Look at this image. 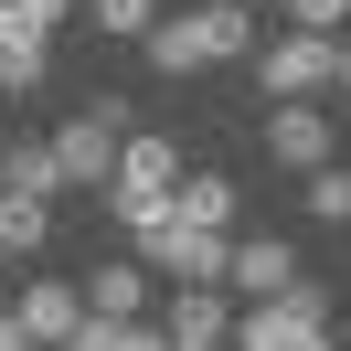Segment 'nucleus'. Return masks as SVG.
<instances>
[{
	"label": "nucleus",
	"instance_id": "nucleus-13",
	"mask_svg": "<svg viewBox=\"0 0 351 351\" xmlns=\"http://www.w3.org/2000/svg\"><path fill=\"white\" fill-rule=\"evenodd\" d=\"M0 192H22V202H53V192H64V171H53V138H32V149H0Z\"/></svg>",
	"mask_w": 351,
	"mask_h": 351
},
{
	"label": "nucleus",
	"instance_id": "nucleus-15",
	"mask_svg": "<svg viewBox=\"0 0 351 351\" xmlns=\"http://www.w3.org/2000/svg\"><path fill=\"white\" fill-rule=\"evenodd\" d=\"M86 22H96V32H117V43H138V32L160 22V0H96Z\"/></svg>",
	"mask_w": 351,
	"mask_h": 351
},
{
	"label": "nucleus",
	"instance_id": "nucleus-21",
	"mask_svg": "<svg viewBox=\"0 0 351 351\" xmlns=\"http://www.w3.org/2000/svg\"><path fill=\"white\" fill-rule=\"evenodd\" d=\"M341 86H351V32H341Z\"/></svg>",
	"mask_w": 351,
	"mask_h": 351
},
{
	"label": "nucleus",
	"instance_id": "nucleus-18",
	"mask_svg": "<svg viewBox=\"0 0 351 351\" xmlns=\"http://www.w3.org/2000/svg\"><path fill=\"white\" fill-rule=\"evenodd\" d=\"M287 22H298V32H341V22H351V0H287Z\"/></svg>",
	"mask_w": 351,
	"mask_h": 351
},
{
	"label": "nucleus",
	"instance_id": "nucleus-4",
	"mask_svg": "<svg viewBox=\"0 0 351 351\" xmlns=\"http://www.w3.org/2000/svg\"><path fill=\"white\" fill-rule=\"evenodd\" d=\"M256 86L287 96V107L330 96V86H341V32H287V43H266V53H256Z\"/></svg>",
	"mask_w": 351,
	"mask_h": 351
},
{
	"label": "nucleus",
	"instance_id": "nucleus-3",
	"mask_svg": "<svg viewBox=\"0 0 351 351\" xmlns=\"http://www.w3.org/2000/svg\"><path fill=\"white\" fill-rule=\"evenodd\" d=\"M223 351H330V287H287V298H266V308H245L234 319V341Z\"/></svg>",
	"mask_w": 351,
	"mask_h": 351
},
{
	"label": "nucleus",
	"instance_id": "nucleus-1",
	"mask_svg": "<svg viewBox=\"0 0 351 351\" xmlns=\"http://www.w3.org/2000/svg\"><path fill=\"white\" fill-rule=\"evenodd\" d=\"M138 53H149L160 75H202V64H234V53H256V11H245V0H202V11H160V22L138 32Z\"/></svg>",
	"mask_w": 351,
	"mask_h": 351
},
{
	"label": "nucleus",
	"instance_id": "nucleus-19",
	"mask_svg": "<svg viewBox=\"0 0 351 351\" xmlns=\"http://www.w3.org/2000/svg\"><path fill=\"white\" fill-rule=\"evenodd\" d=\"M0 351H32V341H22V319H11V308H0Z\"/></svg>",
	"mask_w": 351,
	"mask_h": 351
},
{
	"label": "nucleus",
	"instance_id": "nucleus-20",
	"mask_svg": "<svg viewBox=\"0 0 351 351\" xmlns=\"http://www.w3.org/2000/svg\"><path fill=\"white\" fill-rule=\"evenodd\" d=\"M64 351H107V330H96V319H86V330H75V341H64Z\"/></svg>",
	"mask_w": 351,
	"mask_h": 351
},
{
	"label": "nucleus",
	"instance_id": "nucleus-11",
	"mask_svg": "<svg viewBox=\"0 0 351 351\" xmlns=\"http://www.w3.org/2000/svg\"><path fill=\"white\" fill-rule=\"evenodd\" d=\"M234 341V308L213 287H171V351H223Z\"/></svg>",
	"mask_w": 351,
	"mask_h": 351
},
{
	"label": "nucleus",
	"instance_id": "nucleus-9",
	"mask_svg": "<svg viewBox=\"0 0 351 351\" xmlns=\"http://www.w3.org/2000/svg\"><path fill=\"white\" fill-rule=\"evenodd\" d=\"M266 160H277V171H330V160H341L330 149V117L319 107H277L266 117Z\"/></svg>",
	"mask_w": 351,
	"mask_h": 351
},
{
	"label": "nucleus",
	"instance_id": "nucleus-8",
	"mask_svg": "<svg viewBox=\"0 0 351 351\" xmlns=\"http://www.w3.org/2000/svg\"><path fill=\"white\" fill-rule=\"evenodd\" d=\"M223 277L245 287V308H266V298H287V287H298V256H287L277 234H245V245H223Z\"/></svg>",
	"mask_w": 351,
	"mask_h": 351
},
{
	"label": "nucleus",
	"instance_id": "nucleus-7",
	"mask_svg": "<svg viewBox=\"0 0 351 351\" xmlns=\"http://www.w3.org/2000/svg\"><path fill=\"white\" fill-rule=\"evenodd\" d=\"M11 319H22V341H32V351H64L75 330H86V287H64V277H32L22 298H11Z\"/></svg>",
	"mask_w": 351,
	"mask_h": 351
},
{
	"label": "nucleus",
	"instance_id": "nucleus-17",
	"mask_svg": "<svg viewBox=\"0 0 351 351\" xmlns=\"http://www.w3.org/2000/svg\"><path fill=\"white\" fill-rule=\"evenodd\" d=\"M107 330V351H171V330H149V319H96Z\"/></svg>",
	"mask_w": 351,
	"mask_h": 351
},
{
	"label": "nucleus",
	"instance_id": "nucleus-5",
	"mask_svg": "<svg viewBox=\"0 0 351 351\" xmlns=\"http://www.w3.org/2000/svg\"><path fill=\"white\" fill-rule=\"evenodd\" d=\"M223 245H234V234H202V223L160 213L149 234H138V266H149L160 287H213V277H223Z\"/></svg>",
	"mask_w": 351,
	"mask_h": 351
},
{
	"label": "nucleus",
	"instance_id": "nucleus-22",
	"mask_svg": "<svg viewBox=\"0 0 351 351\" xmlns=\"http://www.w3.org/2000/svg\"><path fill=\"white\" fill-rule=\"evenodd\" d=\"M245 11H256V0H245Z\"/></svg>",
	"mask_w": 351,
	"mask_h": 351
},
{
	"label": "nucleus",
	"instance_id": "nucleus-12",
	"mask_svg": "<svg viewBox=\"0 0 351 351\" xmlns=\"http://www.w3.org/2000/svg\"><path fill=\"white\" fill-rule=\"evenodd\" d=\"M171 213H181V223H202V234H234V181H223V171H181Z\"/></svg>",
	"mask_w": 351,
	"mask_h": 351
},
{
	"label": "nucleus",
	"instance_id": "nucleus-10",
	"mask_svg": "<svg viewBox=\"0 0 351 351\" xmlns=\"http://www.w3.org/2000/svg\"><path fill=\"white\" fill-rule=\"evenodd\" d=\"M149 266L138 256H117V266H86V319H138V308H149Z\"/></svg>",
	"mask_w": 351,
	"mask_h": 351
},
{
	"label": "nucleus",
	"instance_id": "nucleus-6",
	"mask_svg": "<svg viewBox=\"0 0 351 351\" xmlns=\"http://www.w3.org/2000/svg\"><path fill=\"white\" fill-rule=\"evenodd\" d=\"M117 149H128V117H117V96H86V117H64L53 128V171L64 181H107Z\"/></svg>",
	"mask_w": 351,
	"mask_h": 351
},
{
	"label": "nucleus",
	"instance_id": "nucleus-2",
	"mask_svg": "<svg viewBox=\"0 0 351 351\" xmlns=\"http://www.w3.org/2000/svg\"><path fill=\"white\" fill-rule=\"evenodd\" d=\"M171 192H181L171 138H128V149H117V171H107V213L128 223V234H149V223L171 213Z\"/></svg>",
	"mask_w": 351,
	"mask_h": 351
},
{
	"label": "nucleus",
	"instance_id": "nucleus-16",
	"mask_svg": "<svg viewBox=\"0 0 351 351\" xmlns=\"http://www.w3.org/2000/svg\"><path fill=\"white\" fill-rule=\"evenodd\" d=\"M308 213H319V223H351V171H341V160L308 171Z\"/></svg>",
	"mask_w": 351,
	"mask_h": 351
},
{
	"label": "nucleus",
	"instance_id": "nucleus-14",
	"mask_svg": "<svg viewBox=\"0 0 351 351\" xmlns=\"http://www.w3.org/2000/svg\"><path fill=\"white\" fill-rule=\"evenodd\" d=\"M43 86V32H11L0 43V96H32Z\"/></svg>",
	"mask_w": 351,
	"mask_h": 351
}]
</instances>
